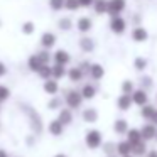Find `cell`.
<instances>
[{"label":"cell","instance_id":"cell-1","mask_svg":"<svg viewBox=\"0 0 157 157\" xmlns=\"http://www.w3.org/2000/svg\"><path fill=\"white\" fill-rule=\"evenodd\" d=\"M83 96H81V91L79 90H68L66 91V95H64V103H66V108H69V110H78V108H81V105H83Z\"/></svg>","mask_w":157,"mask_h":157},{"label":"cell","instance_id":"cell-2","mask_svg":"<svg viewBox=\"0 0 157 157\" xmlns=\"http://www.w3.org/2000/svg\"><path fill=\"white\" fill-rule=\"evenodd\" d=\"M85 144L88 149L95 150V149H100L103 145V133L100 132L98 128H90L88 132L85 133Z\"/></svg>","mask_w":157,"mask_h":157},{"label":"cell","instance_id":"cell-3","mask_svg":"<svg viewBox=\"0 0 157 157\" xmlns=\"http://www.w3.org/2000/svg\"><path fill=\"white\" fill-rule=\"evenodd\" d=\"M108 27H110V31H112L113 34L122 36L123 32L127 31V21L122 17V15H117V17H110Z\"/></svg>","mask_w":157,"mask_h":157},{"label":"cell","instance_id":"cell-4","mask_svg":"<svg viewBox=\"0 0 157 157\" xmlns=\"http://www.w3.org/2000/svg\"><path fill=\"white\" fill-rule=\"evenodd\" d=\"M27 108V117H29V123H31V128L34 133H41L42 132V118L39 117V113L36 112V110L29 108V106H25Z\"/></svg>","mask_w":157,"mask_h":157},{"label":"cell","instance_id":"cell-5","mask_svg":"<svg viewBox=\"0 0 157 157\" xmlns=\"http://www.w3.org/2000/svg\"><path fill=\"white\" fill-rule=\"evenodd\" d=\"M56 42H58V36L54 34V32H42L41 39H39V44H41L42 49H48V51H51L52 48L56 46Z\"/></svg>","mask_w":157,"mask_h":157},{"label":"cell","instance_id":"cell-6","mask_svg":"<svg viewBox=\"0 0 157 157\" xmlns=\"http://www.w3.org/2000/svg\"><path fill=\"white\" fill-rule=\"evenodd\" d=\"M127 7V0H108V14L110 17L120 15Z\"/></svg>","mask_w":157,"mask_h":157},{"label":"cell","instance_id":"cell-7","mask_svg":"<svg viewBox=\"0 0 157 157\" xmlns=\"http://www.w3.org/2000/svg\"><path fill=\"white\" fill-rule=\"evenodd\" d=\"M52 61H54V64L68 66L71 63V54L66 49H56L54 54H52Z\"/></svg>","mask_w":157,"mask_h":157},{"label":"cell","instance_id":"cell-8","mask_svg":"<svg viewBox=\"0 0 157 157\" xmlns=\"http://www.w3.org/2000/svg\"><path fill=\"white\" fill-rule=\"evenodd\" d=\"M132 101H133V105H139L140 108H142V106H145L147 103H149V93L142 88H137L135 91L132 93Z\"/></svg>","mask_w":157,"mask_h":157},{"label":"cell","instance_id":"cell-9","mask_svg":"<svg viewBox=\"0 0 157 157\" xmlns=\"http://www.w3.org/2000/svg\"><path fill=\"white\" fill-rule=\"evenodd\" d=\"M130 37H132L133 42H145L147 39H149V31H147L144 25L133 27L132 32H130Z\"/></svg>","mask_w":157,"mask_h":157},{"label":"cell","instance_id":"cell-10","mask_svg":"<svg viewBox=\"0 0 157 157\" xmlns=\"http://www.w3.org/2000/svg\"><path fill=\"white\" fill-rule=\"evenodd\" d=\"M88 76L93 79V81H100V79L105 78V68H103L100 63H91L90 71H88Z\"/></svg>","mask_w":157,"mask_h":157},{"label":"cell","instance_id":"cell-11","mask_svg":"<svg viewBox=\"0 0 157 157\" xmlns=\"http://www.w3.org/2000/svg\"><path fill=\"white\" fill-rule=\"evenodd\" d=\"M81 96L83 100H93L96 96V93H98V86L95 85V83H86V85L81 86Z\"/></svg>","mask_w":157,"mask_h":157},{"label":"cell","instance_id":"cell-12","mask_svg":"<svg viewBox=\"0 0 157 157\" xmlns=\"http://www.w3.org/2000/svg\"><path fill=\"white\" fill-rule=\"evenodd\" d=\"M132 105H133L132 95H120V96H117V108H118L120 112H127V110H130Z\"/></svg>","mask_w":157,"mask_h":157},{"label":"cell","instance_id":"cell-13","mask_svg":"<svg viewBox=\"0 0 157 157\" xmlns=\"http://www.w3.org/2000/svg\"><path fill=\"white\" fill-rule=\"evenodd\" d=\"M76 29H78L81 34H86V32H90L93 29V21L90 17H86V15H83V17H79L78 21H76Z\"/></svg>","mask_w":157,"mask_h":157},{"label":"cell","instance_id":"cell-14","mask_svg":"<svg viewBox=\"0 0 157 157\" xmlns=\"http://www.w3.org/2000/svg\"><path fill=\"white\" fill-rule=\"evenodd\" d=\"M140 133H142L144 142H147V140H154L155 139V133H157V127L149 122V123H145V125L140 128Z\"/></svg>","mask_w":157,"mask_h":157},{"label":"cell","instance_id":"cell-15","mask_svg":"<svg viewBox=\"0 0 157 157\" xmlns=\"http://www.w3.org/2000/svg\"><path fill=\"white\" fill-rule=\"evenodd\" d=\"M128 130H130V127H128L127 118H117L115 122H113V132H115L117 135H127Z\"/></svg>","mask_w":157,"mask_h":157},{"label":"cell","instance_id":"cell-16","mask_svg":"<svg viewBox=\"0 0 157 157\" xmlns=\"http://www.w3.org/2000/svg\"><path fill=\"white\" fill-rule=\"evenodd\" d=\"M48 132L51 133L52 137H59V135H63V133H64V125H63L58 118H54V120H51V122H49Z\"/></svg>","mask_w":157,"mask_h":157},{"label":"cell","instance_id":"cell-17","mask_svg":"<svg viewBox=\"0 0 157 157\" xmlns=\"http://www.w3.org/2000/svg\"><path fill=\"white\" fill-rule=\"evenodd\" d=\"M42 66H44V63L39 59V56L36 54V52H34V54H31V56L27 58V68L31 69L32 73H39Z\"/></svg>","mask_w":157,"mask_h":157},{"label":"cell","instance_id":"cell-18","mask_svg":"<svg viewBox=\"0 0 157 157\" xmlns=\"http://www.w3.org/2000/svg\"><path fill=\"white\" fill-rule=\"evenodd\" d=\"M73 117H75V113H73V110H69V108H61L58 112V120L64 127H68L69 123H73Z\"/></svg>","mask_w":157,"mask_h":157},{"label":"cell","instance_id":"cell-19","mask_svg":"<svg viewBox=\"0 0 157 157\" xmlns=\"http://www.w3.org/2000/svg\"><path fill=\"white\" fill-rule=\"evenodd\" d=\"M42 90H44V93H48V95L51 96H56L59 93V83L56 81V79H48V81H44V85H42Z\"/></svg>","mask_w":157,"mask_h":157},{"label":"cell","instance_id":"cell-20","mask_svg":"<svg viewBox=\"0 0 157 157\" xmlns=\"http://www.w3.org/2000/svg\"><path fill=\"white\" fill-rule=\"evenodd\" d=\"M81 117H83V120H85L86 123H96L98 122V110L96 108H85L83 110V113H81Z\"/></svg>","mask_w":157,"mask_h":157},{"label":"cell","instance_id":"cell-21","mask_svg":"<svg viewBox=\"0 0 157 157\" xmlns=\"http://www.w3.org/2000/svg\"><path fill=\"white\" fill-rule=\"evenodd\" d=\"M127 140L130 142V145H137V144L144 142L142 139V133H140V128H130L128 132H127Z\"/></svg>","mask_w":157,"mask_h":157},{"label":"cell","instance_id":"cell-22","mask_svg":"<svg viewBox=\"0 0 157 157\" xmlns=\"http://www.w3.org/2000/svg\"><path fill=\"white\" fill-rule=\"evenodd\" d=\"M132 154V145H130L128 140H120L117 144V155L118 157H125Z\"/></svg>","mask_w":157,"mask_h":157},{"label":"cell","instance_id":"cell-23","mask_svg":"<svg viewBox=\"0 0 157 157\" xmlns=\"http://www.w3.org/2000/svg\"><path fill=\"white\" fill-rule=\"evenodd\" d=\"M79 49L83 52H93L95 51V41H93L90 36H83L79 39Z\"/></svg>","mask_w":157,"mask_h":157},{"label":"cell","instance_id":"cell-24","mask_svg":"<svg viewBox=\"0 0 157 157\" xmlns=\"http://www.w3.org/2000/svg\"><path fill=\"white\" fill-rule=\"evenodd\" d=\"M68 78H69V81H73V83H79L85 78V73L79 69V66H73V68L68 69Z\"/></svg>","mask_w":157,"mask_h":157},{"label":"cell","instance_id":"cell-25","mask_svg":"<svg viewBox=\"0 0 157 157\" xmlns=\"http://www.w3.org/2000/svg\"><path fill=\"white\" fill-rule=\"evenodd\" d=\"M64 76H68V68H66V66L52 64V79L59 81V79H63Z\"/></svg>","mask_w":157,"mask_h":157},{"label":"cell","instance_id":"cell-26","mask_svg":"<svg viewBox=\"0 0 157 157\" xmlns=\"http://www.w3.org/2000/svg\"><path fill=\"white\" fill-rule=\"evenodd\" d=\"M93 10H95V14H98V15L108 14V0H95Z\"/></svg>","mask_w":157,"mask_h":157},{"label":"cell","instance_id":"cell-27","mask_svg":"<svg viewBox=\"0 0 157 157\" xmlns=\"http://www.w3.org/2000/svg\"><path fill=\"white\" fill-rule=\"evenodd\" d=\"M73 19L71 17H61L58 21V29L59 31H63V32H68V31H71L73 29Z\"/></svg>","mask_w":157,"mask_h":157},{"label":"cell","instance_id":"cell-28","mask_svg":"<svg viewBox=\"0 0 157 157\" xmlns=\"http://www.w3.org/2000/svg\"><path fill=\"white\" fill-rule=\"evenodd\" d=\"M120 90H122V95H132L135 91V83L132 79H123L122 85H120Z\"/></svg>","mask_w":157,"mask_h":157},{"label":"cell","instance_id":"cell-29","mask_svg":"<svg viewBox=\"0 0 157 157\" xmlns=\"http://www.w3.org/2000/svg\"><path fill=\"white\" fill-rule=\"evenodd\" d=\"M155 106L154 105H150V103H147L145 106H142V108H140V117H142L144 120H149L150 122V118H152V115L154 113H155Z\"/></svg>","mask_w":157,"mask_h":157},{"label":"cell","instance_id":"cell-30","mask_svg":"<svg viewBox=\"0 0 157 157\" xmlns=\"http://www.w3.org/2000/svg\"><path fill=\"white\" fill-rule=\"evenodd\" d=\"M147 152H149V149H147L145 142H140L132 147V155H135V157H144V155H147Z\"/></svg>","mask_w":157,"mask_h":157},{"label":"cell","instance_id":"cell-31","mask_svg":"<svg viewBox=\"0 0 157 157\" xmlns=\"http://www.w3.org/2000/svg\"><path fill=\"white\" fill-rule=\"evenodd\" d=\"M147 66H149V61H147L145 58H142V56H137V58L133 59V68H135V71L144 73L147 69Z\"/></svg>","mask_w":157,"mask_h":157},{"label":"cell","instance_id":"cell-32","mask_svg":"<svg viewBox=\"0 0 157 157\" xmlns=\"http://www.w3.org/2000/svg\"><path fill=\"white\" fill-rule=\"evenodd\" d=\"M37 76L41 79H44V81H48V79L52 78V64H44L41 68V71L37 73Z\"/></svg>","mask_w":157,"mask_h":157},{"label":"cell","instance_id":"cell-33","mask_svg":"<svg viewBox=\"0 0 157 157\" xmlns=\"http://www.w3.org/2000/svg\"><path fill=\"white\" fill-rule=\"evenodd\" d=\"M63 103H64V100L63 98H59V96H52L51 100L48 101V108L49 110H61L63 108Z\"/></svg>","mask_w":157,"mask_h":157},{"label":"cell","instance_id":"cell-34","mask_svg":"<svg viewBox=\"0 0 157 157\" xmlns=\"http://www.w3.org/2000/svg\"><path fill=\"white\" fill-rule=\"evenodd\" d=\"M21 31H22V34L31 36V34H34V32H36V24L32 21H25V22H22Z\"/></svg>","mask_w":157,"mask_h":157},{"label":"cell","instance_id":"cell-35","mask_svg":"<svg viewBox=\"0 0 157 157\" xmlns=\"http://www.w3.org/2000/svg\"><path fill=\"white\" fill-rule=\"evenodd\" d=\"M48 5H49V9H51V10L59 12V10H63V9H64L66 0H48Z\"/></svg>","mask_w":157,"mask_h":157},{"label":"cell","instance_id":"cell-36","mask_svg":"<svg viewBox=\"0 0 157 157\" xmlns=\"http://www.w3.org/2000/svg\"><path fill=\"white\" fill-rule=\"evenodd\" d=\"M103 152L106 154V157L110 155H117V144L113 142H103Z\"/></svg>","mask_w":157,"mask_h":157},{"label":"cell","instance_id":"cell-37","mask_svg":"<svg viewBox=\"0 0 157 157\" xmlns=\"http://www.w3.org/2000/svg\"><path fill=\"white\" fill-rule=\"evenodd\" d=\"M36 54L39 56V59H41L44 64H51V61H52V54L48 51V49H41V51H37Z\"/></svg>","mask_w":157,"mask_h":157},{"label":"cell","instance_id":"cell-38","mask_svg":"<svg viewBox=\"0 0 157 157\" xmlns=\"http://www.w3.org/2000/svg\"><path fill=\"white\" fill-rule=\"evenodd\" d=\"M9 98H10V90H9V86L0 85V105L4 101H7Z\"/></svg>","mask_w":157,"mask_h":157},{"label":"cell","instance_id":"cell-39","mask_svg":"<svg viewBox=\"0 0 157 157\" xmlns=\"http://www.w3.org/2000/svg\"><path fill=\"white\" fill-rule=\"evenodd\" d=\"M64 9H66V10H69V12H76L79 9V2H78V0H66Z\"/></svg>","mask_w":157,"mask_h":157},{"label":"cell","instance_id":"cell-40","mask_svg":"<svg viewBox=\"0 0 157 157\" xmlns=\"http://www.w3.org/2000/svg\"><path fill=\"white\" fill-rule=\"evenodd\" d=\"M140 85H142V90H149V88H152V78H149V76H145L144 75L142 78H140Z\"/></svg>","mask_w":157,"mask_h":157},{"label":"cell","instance_id":"cell-41","mask_svg":"<svg viewBox=\"0 0 157 157\" xmlns=\"http://www.w3.org/2000/svg\"><path fill=\"white\" fill-rule=\"evenodd\" d=\"M78 2H79V7H83V9H90L95 4V0H78Z\"/></svg>","mask_w":157,"mask_h":157},{"label":"cell","instance_id":"cell-42","mask_svg":"<svg viewBox=\"0 0 157 157\" xmlns=\"http://www.w3.org/2000/svg\"><path fill=\"white\" fill-rule=\"evenodd\" d=\"M90 66H91V64H90V61H83L81 64H79V69H81V71L85 73V75H88V71H90Z\"/></svg>","mask_w":157,"mask_h":157},{"label":"cell","instance_id":"cell-43","mask_svg":"<svg viewBox=\"0 0 157 157\" xmlns=\"http://www.w3.org/2000/svg\"><path fill=\"white\" fill-rule=\"evenodd\" d=\"M5 75H7V66L0 61V78H2V76H5Z\"/></svg>","mask_w":157,"mask_h":157},{"label":"cell","instance_id":"cell-44","mask_svg":"<svg viewBox=\"0 0 157 157\" xmlns=\"http://www.w3.org/2000/svg\"><path fill=\"white\" fill-rule=\"evenodd\" d=\"M34 139H36L34 135H27V139H25L27 142H25V144H27L29 147H32V145H34Z\"/></svg>","mask_w":157,"mask_h":157},{"label":"cell","instance_id":"cell-45","mask_svg":"<svg viewBox=\"0 0 157 157\" xmlns=\"http://www.w3.org/2000/svg\"><path fill=\"white\" fill-rule=\"evenodd\" d=\"M150 123L157 127V110H155V113H154V115H152V118H150Z\"/></svg>","mask_w":157,"mask_h":157},{"label":"cell","instance_id":"cell-46","mask_svg":"<svg viewBox=\"0 0 157 157\" xmlns=\"http://www.w3.org/2000/svg\"><path fill=\"white\" fill-rule=\"evenodd\" d=\"M132 21H133V22H135V24H137L135 27H139V22H140V15H139V14H135V15H133V19H132Z\"/></svg>","mask_w":157,"mask_h":157},{"label":"cell","instance_id":"cell-47","mask_svg":"<svg viewBox=\"0 0 157 157\" xmlns=\"http://www.w3.org/2000/svg\"><path fill=\"white\" fill-rule=\"evenodd\" d=\"M145 157H157V150H149Z\"/></svg>","mask_w":157,"mask_h":157},{"label":"cell","instance_id":"cell-48","mask_svg":"<svg viewBox=\"0 0 157 157\" xmlns=\"http://www.w3.org/2000/svg\"><path fill=\"white\" fill-rule=\"evenodd\" d=\"M0 157H10V155H9V152H7V150L0 149Z\"/></svg>","mask_w":157,"mask_h":157},{"label":"cell","instance_id":"cell-49","mask_svg":"<svg viewBox=\"0 0 157 157\" xmlns=\"http://www.w3.org/2000/svg\"><path fill=\"white\" fill-rule=\"evenodd\" d=\"M54 157H68V155H66V154H56Z\"/></svg>","mask_w":157,"mask_h":157},{"label":"cell","instance_id":"cell-50","mask_svg":"<svg viewBox=\"0 0 157 157\" xmlns=\"http://www.w3.org/2000/svg\"><path fill=\"white\" fill-rule=\"evenodd\" d=\"M125 157H135V155H132V154H130V155H125Z\"/></svg>","mask_w":157,"mask_h":157},{"label":"cell","instance_id":"cell-51","mask_svg":"<svg viewBox=\"0 0 157 157\" xmlns=\"http://www.w3.org/2000/svg\"><path fill=\"white\" fill-rule=\"evenodd\" d=\"M110 157H118V155H110Z\"/></svg>","mask_w":157,"mask_h":157},{"label":"cell","instance_id":"cell-52","mask_svg":"<svg viewBox=\"0 0 157 157\" xmlns=\"http://www.w3.org/2000/svg\"><path fill=\"white\" fill-rule=\"evenodd\" d=\"M155 140H157V133H155Z\"/></svg>","mask_w":157,"mask_h":157},{"label":"cell","instance_id":"cell-53","mask_svg":"<svg viewBox=\"0 0 157 157\" xmlns=\"http://www.w3.org/2000/svg\"><path fill=\"white\" fill-rule=\"evenodd\" d=\"M0 25H2V22H0Z\"/></svg>","mask_w":157,"mask_h":157},{"label":"cell","instance_id":"cell-54","mask_svg":"<svg viewBox=\"0 0 157 157\" xmlns=\"http://www.w3.org/2000/svg\"><path fill=\"white\" fill-rule=\"evenodd\" d=\"M0 110H2V106H0Z\"/></svg>","mask_w":157,"mask_h":157}]
</instances>
